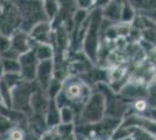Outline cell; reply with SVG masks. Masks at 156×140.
Returning a JSON list of instances; mask_svg holds the SVG:
<instances>
[{"label":"cell","instance_id":"cell-1","mask_svg":"<svg viewBox=\"0 0 156 140\" xmlns=\"http://www.w3.org/2000/svg\"><path fill=\"white\" fill-rule=\"evenodd\" d=\"M90 95V88L84 81L71 76L62 80V88L57 97L55 98V102L58 109L70 106L76 111V109L79 107L80 111Z\"/></svg>","mask_w":156,"mask_h":140},{"label":"cell","instance_id":"cell-2","mask_svg":"<svg viewBox=\"0 0 156 140\" xmlns=\"http://www.w3.org/2000/svg\"><path fill=\"white\" fill-rule=\"evenodd\" d=\"M101 9L96 8L87 16V25L83 38V50L86 56L96 62L98 59V47H99V33L101 26Z\"/></svg>","mask_w":156,"mask_h":140},{"label":"cell","instance_id":"cell-3","mask_svg":"<svg viewBox=\"0 0 156 140\" xmlns=\"http://www.w3.org/2000/svg\"><path fill=\"white\" fill-rule=\"evenodd\" d=\"M79 124L82 126H91L100 123L105 118V98L99 91L90 95L79 111Z\"/></svg>","mask_w":156,"mask_h":140},{"label":"cell","instance_id":"cell-4","mask_svg":"<svg viewBox=\"0 0 156 140\" xmlns=\"http://www.w3.org/2000/svg\"><path fill=\"white\" fill-rule=\"evenodd\" d=\"M16 5L20 14V28L21 31L29 33V31L36 23L46 21V16L42 9V1H25Z\"/></svg>","mask_w":156,"mask_h":140},{"label":"cell","instance_id":"cell-5","mask_svg":"<svg viewBox=\"0 0 156 140\" xmlns=\"http://www.w3.org/2000/svg\"><path fill=\"white\" fill-rule=\"evenodd\" d=\"M39 89L35 82L21 81L12 91V106L11 110L21 114L32 112L30 110V98L33 93Z\"/></svg>","mask_w":156,"mask_h":140},{"label":"cell","instance_id":"cell-6","mask_svg":"<svg viewBox=\"0 0 156 140\" xmlns=\"http://www.w3.org/2000/svg\"><path fill=\"white\" fill-rule=\"evenodd\" d=\"M98 91L105 98V117L119 119L127 110V104L124 102V98L120 96H115L106 84L99 83L97 85Z\"/></svg>","mask_w":156,"mask_h":140},{"label":"cell","instance_id":"cell-7","mask_svg":"<svg viewBox=\"0 0 156 140\" xmlns=\"http://www.w3.org/2000/svg\"><path fill=\"white\" fill-rule=\"evenodd\" d=\"M20 28V14L15 2H0V33L11 35Z\"/></svg>","mask_w":156,"mask_h":140},{"label":"cell","instance_id":"cell-8","mask_svg":"<svg viewBox=\"0 0 156 140\" xmlns=\"http://www.w3.org/2000/svg\"><path fill=\"white\" fill-rule=\"evenodd\" d=\"M19 66H20V77L25 82H35L36 71L39 67V61L35 57V54L30 49L29 52L20 55L19 57Z\"/></svg>","mask_w":156,"mask_h":140},{"label":"cell","instance_id":"cell-9","mask_svg":"<svg viewBox=\"0 0 156 140\" xmlns=\"http://www.w3.org/2000/svg\"><path fill=\"white\" fill-rule=\"evenodd\" d=\"M54 77H55V75H54V60L40 62L37 71H36L35 83L44 93H46L47 89H48Z\"/></svg>","mask_w":156,"mask_h":140},{"label":"cell","instance_id":"cell-10","mask_svg":"<svg viewBox=\"0 0 156 140\" xmlns=\"http://www.w3.org/2000/svg\"><path fill=\"white\" fill-rule=\"evenodd\" d=\"M52 26L49 21H41L29 31V38L34 43H48L51 45Z\"/></svg>","mask_w":156,"mask_h":140},{"label":"cell","instance_id":"cell-11","mask_svg":"<svg viewBox=\"0 0 156 140\" xmlns=\"http://www.w3.org/2000/svg\"><path fill=\"white\" fill-rule=\"evenodd\" d=\"M9 40H11V49H13L14 52H16L19 55L29 52L34 45V42L29 38L28 33L21 31V29L14 31L13 33L9 35Z\"/></svg>","mask_w":156,"mask_h":140},{"label":"cell","instance_id":"cell-12","mask_svg":"<svg viewBox=\"0 0 156 140\" xmlns=\"http://www.w3.org/2000/svg\"><path fill=\"white\" fill-rule=\"evenodd\" d=\"M44 123L49 128H54L59 125V109L56 105L55 99H48L46 113H44Z\"/></svg>","mask_w":156,"mask_h":140},{"label":"cell","instance_id":"cell-13","mask_svg":"<svg viewBox=\"0 0 156 140\" xmlns=\"http://www.w3.org/2000/svg\"><path fill=\"white\" fill-rule=\"evenodd\" d=\"M33 52L35 54V57L39 62H44V61L54 60V48L51 45L48 43H34L33 45Z\"/></svg>","mask_w":156,"mask_h":140},{"label":"cell","instance_id":"cell-14","mask_svg":"<svg viewBox=\"0 0 156 140\" xmlns=\"http://www.w3.org/2000/svg\"><path fill=\"white\" fill-rule=\"evenodd\" d=\"M122 2L120 1H108L107 5L101 9V16L110 21H120Z\"/></svg>","mask_w":156,"mask_h":140},{"label":"cell","instance_id":"cell-15","mask_svg":"<svg viewBox=\"0 0 156 140\" xmlns=\"http://www.w3.org/2000/svg\"><path fill=\"white\" fill-rule=\"evenodd\" d=\"M42 9H43V14L46 16V20L51 22L59 14L61 5H59L58 1L47 0V1H42Z\"/></svg>","mask_w":156,"mask_h":140},{"label":"cell","instance_id":"cell-16","mask_svg":"<svg viewBox=\"0 0 156 140\" xmlns=\"http://www.w3.org/2000/svg\"><path fill=\"white\" fill-rule=\"evenodd\" d=\"M14 114H15L14 111L9 114H0V138L5 137L16 125L14 120Z\"/></svg>","mask_w":156,"mask_h":140},{"label":"cell","instance_id":"cell-17","mask_svg":"<svg viewBox=\"0 0 156 140\" xmlns=\"http://www.w3.org/2000/svg\"><path fill=\"white\" fill-rule=\"evenodd\" d=\"M0 68L2 74H19L20 66L18 60H7V59H0Z\"/></svg>","mask_w":156,"mask_h":140},{"label":"cell","instance_id":"cell-18","mask_svg":"<svg viewBox=\"0 0 156 140\" xmlns=\"http://www.w3.org/2000/svg\"><path fill=\"white\" fill-rule=\"evenodd\" d=\"M135 16V9L134 6L130 5V2H122L121 6V13H120V21H122L125 23H128L134 20Z\"/></svg>","mask_w":156,"mask_h":140},{"label":"cell","instance_id":"cell-19","mask_svg":"<svg viewBox=\"0 0 156 140\" xmlns=\"http://www.w3.org/2000/svg\"><path fill=\"white\" fill-rule=\"evenodd\" d=\"M76 119V111L70 106L59 109V123L61 124H73Z\"/></svg>","mask_w":156,"mask_h":140},{"label":"cell","instance_id":"cell-20","mask_svg":"<svg viewBox=\"0 0 156 140\" xmlns=\"http://www.w3.org/2000/svg\"><path fill=\"white\" fill-rule=\"evenodd\" d=\"M5 137H6L5 139H8V140H25L26 133H25L23 128H21L18 125H15Z\"/></svg>","mask_w":156,"mask_h":140},{"label":"cell","instance_id":"cell-21","mask_svg":"<svg viewBox=\"0 0 156 140\" xmlns=\"http://www.w3.org/2000/svg\"><path fill=\"white\" fill-rule=\"evenodd\" d=\"M9 49H11V40H9V36L0 33V55L6 53L7 50H9Z\"/></svg>","mask_w":156,"mask_h":140},{"label":"cell","instance_id":"cell-22","mask_svg":"<svg viewBox=\"0 0 156 140\" xmlns=\"http://www.w3.org/2000/svg\"><path fill=\"white\" fill-rule=\"evenodd\" d=\"M77 4V6L79 9H83V11H87L89 8H91L93 5H94V1H91V0H85V1H83V0H79V1H77L76 2Z\"/></svg>","mask_w":156,"mask_h":140},{"label":"cell","instance_id":"cell-23","mask_svg":"<svg viewBox=\"0 0 156 140\" xmlns=\"http://www.w3.org/2000/svg\"><path fill=\"white\" fill-rule=\"evenodd\" d=\"M146 102L143 99H139L136 100V103L134 104V106H136V110H139V111H144L146 110Z\"/></svg>","mask_w":156,"mask_h":140},{"label":"cell","instance_id":"cell-24","mask_svg":"<svg viewBox=\"0 0 156 140\" xmlns=\"http://www.w3.org/2000/svg\"><path fill=\"white\" fill-rule=\"evenodd\" d=\"M120 140H133L130 137H125V138H122V139H120Z\"/></svg>","mask_w":156,"mask_h":140},{"label":"cell","instance_id":"cell-25","mask_svg":"<svg viewBox=\"0 0 156 140\" xmlns=\"http://www.w3.org/2000/svg\"><path fill=\"white\" fill-rule=\"evenodd\" d=\"M0 140H8V139H1V138H0Z\"/></svg>","mask_w":156,"mask_h":140}]
</instances>
